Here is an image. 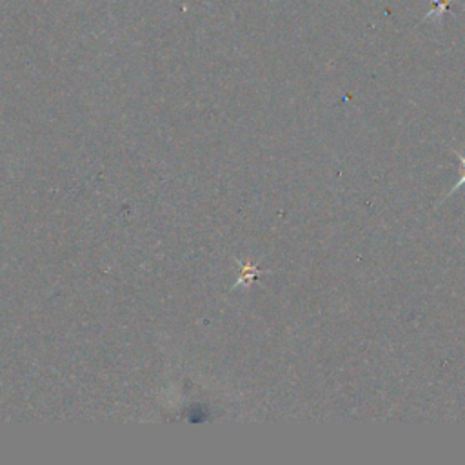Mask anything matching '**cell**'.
Returning a JSON list of instances; mask_svg holds the SVG:
<instances>
[{
	"label": "cell",
	"mask_w": 465,
	"mask_h": 465,
	"mask_svg": "<svg viewBox=\"0 0 465 465\" xmlns=\"http://www.w3.org/2000/svg\"><path fill=\"white\" fill-rule=\"evenodd\" d=\"M458 158H460V163H461V171H460V174H461V176H460L458 183H456V185L447 193V196H449V194H452V193H456L460 187H463V185H465V154H463V153H458Z\"/></svg>",
	"instance_id": "cell-2"
},
{
	"label": "cell",
	"mask_w": 465,
	"mask_h": 465,
	"mask_svg": "<svg viewBox=\"0 0 465 465\" xmlns=\"http://www.w3.org/2000/svg\"><path fill=\"white\" fill-rule=\"evenodd\" d=\"M434 4H436V11H432V13H429L427 16H425V20L427 18H440L447 9H449V5H450V0H432Z\"/></svg>",
	"instance_id": "cell-1"
}]
</instances>
